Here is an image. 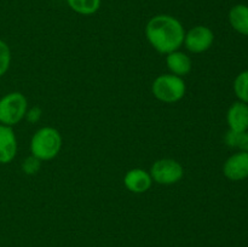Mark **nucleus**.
<instances>
[{
	"label": "nucleus",
	"instance_id": "f257e3e1",
	"mask_svg": "<svg viewBox=\"0 0 248 247\" xmlns=\"http://www.w3.org/2000/svg\"><path fill=\"white\" fill-rule=\"evenodd\" d=\"M145 35L155 50L169 55L181 47L186 33L177 18L170 15H157L148 22Z\"/></svg>",
	"mask_w": 248,
	"mask_h": 247
},
{
	"label": "nucleus",
	"instance_id": "f03ea898",
	"mask_svg": "<svg viewBox=\"0 0 248 247\" xmlns=\"http://www.w3.org/2000/svg\"><path fill=\"white\" fill-rule=\"evenodd\" d=\"M61 145L60 132L52 127H43L31 138V150L38 160H51L60 153Z\"/></svg>",
	"mask_w": 248,
	"mask_h": 247
},
{
	"label": "nucleus",
	"instance_id": "7ed1b4c3",
	"mask_svg": "<svg viewBox=\"0 0 248 247\" xmlns=\"http://www.w3.org/2000/svg\"><path fill=\"white\" fill-rule=\"evenodd\" d=\"M153 94L165 103H173L183 98L186 84L181 77L171 74L160 75L153 82Z\"/></svg>",
	"mask_w": 248,
	"mask_h": 247
},
{
	"label": "nucleus",
	"instance_id": "20e7f679",
	"mask_svg": "<svg viewBox=\"0 0 248 247\" xmlns=\"http://www.w3.org/2000/svg\"><path fill=\"white\" fill-rule=\"evenodd\" d=\"M27 114V98L21 92H11L0 99V124L14 126Z\"/></svg>",
	"mask_w": 248,
	"mask_h": 247
},
{
	"label": "nucleus",
	"instance_id": "39448f33",
	"mask_svg": "<svg viewBox=\"0 0 248 247\" xmlns=\"http://www.w3.org/2000/svg\"><path fill=\"white\" fill-rule=\"evenodd\" d=\"M183 167L172 159H162L154 162L150 176L159 184H174L183 177Z\"/></svg>",
	"mask_w": 248,
	"mask_h": 247
},
{
	"label": "nucleus",
	"instance_id": "423d86ee",
	"mask_svg": "<svg viewBox=\"0 0 248 247\" xmlns=\"http://www.w3.org/2000/svg\"><path fill=\"white\" fill-rule=\"evenodd\" d=\"M215 34L208 27L196 26L191 28L184 36L186 48L194 53L205 52L212 46Z\"/></svg>",
	"mask_w": 248,
	"mask_h": 247
},
{
	"label": "nucleus",
	"instance_id": "0eeeda50",
	"mask_svg": "<svg viewBox=\"0 0 248 247\" xmlns=\"http://www.w3.org/2000/svg\"><path fill=\"white\" fill-rule=\"evenodd\" d=\"M223 172L230 181L237 182L248 178V152H237L228 157Z\"/></svg>",
	"mask_w": 248,
	"mask_h": 247
},
{
	"label": "nucleus",
	"instance_id": "6e6552de",
	"mask_svg": "<svg viewBox=\"0 0 248 247\" xmlns=\"http://www.w3.org/2000/svg\"><path fill=\"white\" fill-rule=\"evenodd\" d=\"M227 123L230 131L234 132L248 131V104L241 101L232 103L227 113Z\"/></svg>",
	"mask_w": 248,
	"mask_h": 247
},
{
	"label": "nucleus",
	"instance_id": "1a4fd4ad",
	"mask_svg": "<svg viewBox=\"0 0 248 247\" xmlns=\"http://www.w3.org/2000/svg\"><path fill=\"white\" fill-rule=\"evenodd\" d=\"M17 153V140L11 126L0 124V164H9Z\"/></svg>",
	"mask_w": 248,
	"mask_h": 247
},
{
	"label": "nucleus",
	"instance_id": "9d476101",
	"mask_svg": "<svg viewBox=\"0 0 248 247\" xmlns=\"http://www.w3.org/2000/svg\"><path fill=\"white\" fill-rule=\"evenodd\" d=\"M124 184L133 193H144L152 186V176L142 169L130 170L124 178Z\"/></svg>",
	"mask_w": 248,
	"mask_h": 247
},
{
	"label": "nucleus",
	"instance_id": "9b49d317",
	"mask_svg": "<svg viewBox=\"0 0 248 247\" xmlns=\"http://www.w3.org/2000/svg\"><path fill=\"white\" fill-rule=\"evenodd\" d=\"M230 26L242 35L248 36V6L237 4L229 11Z\"/></svg>",
	"mask_w": 248,
	"mask_h": 247
},
{
	"label": "nucleus",
	"instance_id": "f8f14e48",
	"mask_svg": "<svg viewBox=\"0 0 248 247\" xmlns=\"http://www.w3.org/2000/svg\"><path fill=\"white\" fill-rule=\"evenodd\" d=\"M166 63L169 69L177 77L186 75L191 70V61L186 53L173 51L169 53L166 58Z\"/></svg>",
	"mask_w": 248,
	"mask_h": 247
},
{
	"label": "nucleus",
	"instance_id": "ddd939ff",
	"mask_svg": "<svg viewBox=\"0 0 248 247\" xmlns=\"http://www.w3.org/2000/svg\"><path fill=\"white\" fill-rule=\"evenodd\" d=\"M73 11L80 15H93L101 7V0H67Z\"/></svg>",
	"mask_w": 248,
	"mask_h": 247
},
{
	"label": "nucleus",
	"instance_id": "4468645a",
	"mask_svg": "<svg viewBox=\"0 0 248 247\" xmlns=\"http://www.w3.org/2000/svg\"><path fill=\"white\" fill-rule=\"evenodd\" d=\"M225 143L229 147L239 149V152H248V131L234 132L229 130L225 135Z\"/></svg>",
	"mask_w": 248,
	"mask_h": 247
},
{
	"label": "nucleus",
	"instance_id": "2eb2a0df",
	"mask_svg": "<svg viewBox=\"0 0 248 247\" xmlns=\"http://www.w3.org/2000/svg\"><path fill=\"white\" fill-rule=\"evenodd\" d=\"M234 91L239 101L248 104V70H244L234 81Z\"/></svg>",
	"mask_w": 248,
	"mask_h": 247
},
{
	"label": "nucleus",
	"instance_id": "dca6fc26",
	"mask_svg": "<svg viewBox=\"0 0 248 247\" xmlns=\"http://www.w3.org/2000/svg\"><path fill=\"white\" fill-rule=\"evenodd\" d=\"M11 63V51L5 41L0 40V77L7 72Z\"/></svg>",
	"mask_w": 248,
	"mask_h": 247
},
{
	"label": "nucleus",
	"instance_id": "f3484780",
	"mask_svg": "<svg viewBox=\"0 0 248 247\" xmlns=\"http://www.w3.org/2000/svg\"><path fill=\"white\" fill-rule=\"evenodd\" d=\"M39 166H40V164H39V160L36 159V157H29V159H27L26 161L23 162V170L26 173H34V172H36L39 170Z\"/></svg>",
	"mask_w": 248,
	"mask_h": 247
}]
</instances>
